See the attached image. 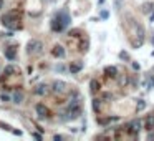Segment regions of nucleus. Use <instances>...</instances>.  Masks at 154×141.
I'll return each mask as SVG.
<instances>
[{
	"label": "nucleus",
	"mask_w": 154,
	"mask_h": 141,
	"mask_svg": "<svg viewBox=\"0 0 154 141\" xmlns=\"http://www.w3.org/2000/svg\"><path fill=\"white\" fill-rule=\"evenodd\" d=\"M68 23H70V15L66 13V12H60V13L53 18V22H51V30H53V32H61Z\"/></svg>",
	"instance_id": "nucleus-1"
},
{
	"label": "nucleus",
	"mask_w": 154,
	"mask_h": 141,
	"mask_svg": "<svg viewBox=\"0 0 154 141\" xmlns=\"http://www.w3.org/2000/svg\"><path fill=\"white\" fill-rule=\"evenodd\" d=\"M2 23H4L7 28H12V30H15V28H18V18H17V13L15 12H8L7 15H5L4 18H2Z\"/></svg>",
	"instance_id": "nucleus-2"
},
{
	"label": "nucleus",
	"mask_w": 154,
	"mask_h": 141,
	"mask_svg": "<svg viewBox=\"0 0 154 141\" xmlns=\"http://www.w3.org/2000/svg\"><path fill=\"white\" fill-rule=\"evenodd\" d=\"M43 48V43L40 40H32L28 43V53H40Z\"/></svg>",
	"instance_id": "nucleus-3"
},
{
	"label": "nucleus",
	"mask_w": 154,
	"mask_h": 141,
	"mask_svg": "<svg viewBox=\"0 0 154 141\" xmlns=\"http://www.w3.org/2000/svg\"><path fill=\"white\" fill-rule=\"evenodd\" d=\"M139 130H141V121L139 119H134L133 123L129 125V131H133V133L136 134V133H139Z\"/></svg>",
	"instance_id": "nucleus-4"
},
{
	"label": "nucleus",
	"mask_w": 154,
	"mask_h": 141,
	"mask_svg": "<svg viewBox=\"0 0 154 141\" xmlns=\"http://www.w3.org/2000/svg\"><path fill=\"white\" fill-rule=\"evenodd\" d=\"M65 87H66V85H65L63 81H55V83H53V88H51V90H53L55 93H61V91L65 90Z\"/></svg>",
	"instance_id": "nucleus-5"
},
{
	"label": "nucleus",
	"mask_w": 154,
	"mask_h": 141,
	"mask_svg": "<svg viewBox=\"0 0 154 141\" xmlns=\"http://www.w3.org/2000/svg\"><path fill=\"white\" fill-rule=\"evenodd\" d=\"M15 51H17V48H15V47H8L7 50H5V57H7L8 60H13V58H15Z\"/></svg>",
	"instance_id": "nucleus-6"
},
{
	"label": "nucleus",
	"mask_w": 154,
	"mask_h": 141,
	"mask_svg": "<svg viewBox=\"0 0 154 141\" xmlns=\"http://www.w3.org/2000/svg\"><path fill=\"white\" fill-rule=\"evenodd\" d=\"M81 68H83V63H81V62H76V63H71V66H70V72H71V73H78Z\"/></svg>",
	"instance_id": "nucleus-7"
},
{
	"label": "nucleus",
	"mask_w": 154,
	"mask_h": 141,
	"mask_svg": "<svg viewBox=\"0 0 154 141\" xmlns=\"http://www.w3.org/2000/svg\"><path fill=\"white\" fill-rule=\"evenodd\" d=\"M104 73H106L108 76H111V78H116V76H118V75H116V73H118V70H116L115 66H108V68L104 70Z\"/></svg>",
	"instance_id": "nucleus-8"
},
{
	"label": "nucleus",
	"mask_w": 154,
	"mask_h": 141,
	"mask_svg": "<svg viewBox=\"0 0 154 141\" xmlns=\"http://www.w3.org/2000/svg\"><path fill=\"white\" fill-rule=\"evenodd\" d=\"M35 93L36 95H47L48 93V87H47V85H40V87H36Z\"/></svg>",
	"instance_id": "nucleus-9"
},
{
	"label": "nucleus",
	"mask_w": 154,
	"mask_h": 141,
	"mask_svg": "<svg viewBox=\"0 0 154 141\" xmlns=\"http://www.w3.org/2000/svg\"><path fill=\"white\" fill-rule=\"evenodd\" d=\"M17 72H18V68H17V66L8 65V66H5V72H4V73L8 76V75H12V73H17Z\"/></svg>",
	"instance_id": "nucleus-10"
},
{
	"label": "nucleus",
	"mask_w": 154,
	"mask_h": 141,
	"mask_svg": "<svg viewBox=\"0 0 154 141\" xmlns=\"http://www.w3.org/2000/svg\"><path fill=\"white\" fill-rule=\"evenodd\" d=\"M146 128H147V130H153V128H154V115L146 118Z\"/></svg>",
	"instance_id": "nucleus-11"
},
{
	"label": "nucleus",
	"mask_w": 154,
	"mask_h": 141,
	"mask_svg": "<svg viewBox=\"0 0 154 141\" xmlns=\"http://www.w3.org/2000/svg\"><path fill=\"white\" fill-rule=\"evenodd\" d=\"M53 55H55V57H63V55H65V50H63V48H61V47H55L53 48Z\"/></svg>",
	"instance_id": "nucleus-12"
},
{
	"label": "nucleus",
	"mask_w": 154,
	"mask_h": 141,
	"mask_svg": "<svg viewBox=\"0 0 154 141\" xmlns=\"http://www.w3.org/2000/svg\"><path fill=\"white\" fill-rule=\"evenodd\" d=\"M22 100H23V93H20V91H15V93H13V101H15V103H22Z\"/></svg>",
	"instance_id": "nucleus-13"
},
{
	"label": "nucleus",
	"mask_w": 154,
	"mask_h": 141,
	"mask_svg": "<svg viewBox=\"0 0 154 141\" xmlns=\"http://www.w3.org/2000/svg\"><path fill=\"white\" fill-rule=\"evenodd\" d=\"M36 111H38V115H40V116H45V115L48 113V110L45 108L43 105H36Z\"/></svg>",
	"instance_id": "nucleus-14"
},
{
	"label": "nucleus",
	"mask_w": 154,
	"mask_h": 141,
	"mask_svg": "<svg viewBox=\"0 0 154 141\" xmlns=\"http://www.w3.org/2000/svg\"><path fill=\"white\" fill-rule=\"evenodd\" d=\"M93 108H94V111H100V110H101V100H94V101H93Z\"/></svg>",
	"instance_id": "nucleus-15"
},
{
	"label": "nucleus",
	"mask_w": 154,
	"mask_h": 141,
	"mask_svg": "<svg viewBox=\"0 0 154 141\" xmlns=\"http://www.w3.org/2000/svg\"><path fill=\"white\" fill-rule=\"evenodd\" d=\"M91 90H93V91L100 90V83H96V80H93V81H91Z\"/></svg>",
	"instance_id": "nucleus-16"
},
{
	"label": "nucleus",
	"mask_w": 154,
	"mask_h": 141,
	"mask_svg": "<svg viewBox=\"0 0 154 141\" xmlns=\"http://www.w3.org/2000/svg\"><path fill=\"white\" fill-rule=\"evenodd\" d=\"M144 106H146V103H144L143 100H139V101H138V105H136V108H138V110H143Z\"/></svg>",
	"instance_id": "nucleus-17"
},
{
	"label": "nucleus",
	"mask_w": 154,
	"mask_h": 141,
	"mask_svg": "<svg viewBox=\"0 0 154 141\" xmlns=\"http://www.w3.org/2000/svg\"><path fill=\"white\" fill-rule=\"evenodd\" d=\"M2 100H4V101H8V100H10V96H8V95H2Z\"/></svg>",
	"instance_id": "nucleus-18"
},
{
	"label": "nucleus",
	"mask_w": 154,
	"mask_h": 141,
	"mask_svg": "<svg viewBox=\"0 0 154 141\" xmlns=\"http://www.w3.org/2000/svg\"><path fill=\"white\" fill-rule=\"evenodd\" d=\"M147 85H149V88L154 87V78H149V83H147Z\"/></svg>",
	"instance_id": "nucleus-19"
},
{
	"label": "nucleus",
	"mask_w": 154,
	"mask_h": 141,
	"mask_svg": "<svg viewBox=\"0 0 154 141\" xmlns=\"http://www.w3.org/2000/svg\"><path fill=\"white\" fill-rule=\"evenodd\" d=\"M149 18H151V20H154V12H153V13L149 15Z\"/></svg>",
	"instance_id": "nucleus-20"
},
{
	"label": "nucleus",
	"mask_w": 154,
	"mask_h": 141,
	"mask_svg": "<svg viewBox=\"0 0 154 141\" xmlns=\"http://www.w3.org/2000/svg\"><path fill=\"white\" fill-rule=\"evenodd\" d=\"M2 2H4V0H0V7H2Z\"/></svg>",
	"instance_id": "nucleus-21"
}]
</instances>
